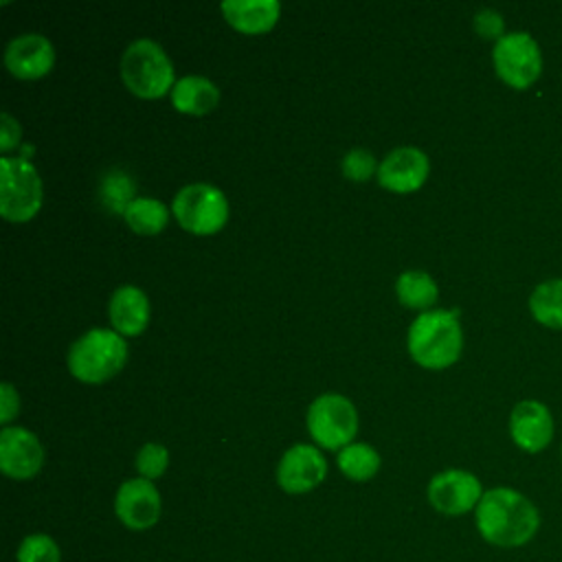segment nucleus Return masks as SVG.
Listing matches in <instances>:
<instances>
[{
	"mask_svg": "<svg viewBox=\"0 0 562 562\" xmlns=\"http://www.w3.org/2000/svg\"><path fill=\"white\" fill-rule=\"evenodd\" d=\"M42 180L24 156L0 158V213L9 222H29L42 206Z\"/></svg>",
	"mask_w": 562,
	"mask_h": 562,
	"instance_id": "obj_5",
	"label": "nucleus"
},
{
	"mask_svg": "<svg viewBox=\"0 0 562 562\" xmlns=\"http://www.w3.org/2000/svg\"><path fill=\"white\" fill-rule=\"evenodd\" d=\"M136 182L130 173L121 171V169H114V171H108L103 178H101V184H99V198H101V204L110 211V213H116V215H125L127 206L136 200Z\"/></svg>",
	"mask_w": 562,
	"mask_h": 562,
	"instance_id": "obj_23",
	"label": "nucleus"
},
{
	"mask_svg": "<svg viewBox=\"0 0 562 562\" xmlns=\"http://www.w3.org/2000/svg\"><path fill=\"white\" fill-rule=\"evenodd\" d=\"M220 103V90L217 86L200 75H187L176 81L171 90V105L182 114L202 116L215 110Z\"/></svg>",
	"mask_w": 562,
	"mask_h": 562,
	"instance_id": "obj_18",
	"label": "nucleus"
},
{
	"mask_svg": "<svg viewBox=\"0 0 562 562\" xmlns=\"http://www.w3.org/2000/svg\"><path fill=\"white\" fill-rule=\"evenodd\" d=\"M162 501L154 481L127 479L119 485L114 496V514L119 522L132 531L151 529L160 520Z\"/></svg>",
	"mask_w": 562,
	"mask_h": 562,
	"instance_id": "obj_10",
	"label": "nucleus"
},
{
	"mask_svg": "<svg viewBox=\"0 0 562 562\" xmlns=\"http://www.w3.org/2000/svg\"><path fill=\"white\" fill-rule=\"evenodd\" d=\"M20 136H22V130L18 125V121L11 116V114H2V123H0V149L7 154L11 151L13 147L20 145Z\"/></svg>",
	"mask_w": 562,
	"mask_h": 562,
	"instance_id": "obj_28",
	"label": "nucleus"
},
{
	"mask_svg": "<svg viewBox=\"0 0 562 562\" xmlns=\"http://www.w3.org/2000/svg\"><path fill=\"white\" fill-rule=\"evenodd\" d=\"M224 20L244 35H259L274 29L281 4L277 0H226L222 2Z\"/></svg>",
	"mask_w": 562,
	"mask_h": 562,
	"instance_id": "obj_17",
	"label": "nucleus"
},
{
	"mask_svg": "<svg viewBox=\"0 0 562 562\" xmlns=\"http://www.w3.org/2000/svg\"><path fill=\"white\" fill-rule=\"evenodd\" d=\"M474 31L485 40H501L505 35V22L503 15L494 9H481L474 15Z\"/></svg>",
	"mask_w": 562,
	"mask_h": 562,
	"instance_id": "obj_27",
	"label": "nucleus"
},
{
	"mask_svg": "<svg viewBox=\"0 0 562 562\" xmlns=\"http://www.w3.org/2000/svg\"><path fill=\"white\" fill-rule=\"evenodd\" d=\"M483 485L481 481L459 468H450L443 472H437L426 490L428 503L432 509H437L443 516H463L468 512H474L479 501L483 498Z\"/></svg>",
	"mask_w": 562,
	"mask_h": 562,
	"instance_id": "obj_9",
	"label": "nucleus"
},
{
	"mask_svg": "<svg viewBox=\"0 0 562 562\" xmlns=\"http://www.w3.org/2000/svg\"><path fill=\"white\" fill-rule=\"evenodd\" d=\"M0 397H2V404H0V419L2 424L7 426L20 411V397H18V391L13 389V384L9 382H2V389H0Z\"/></svg>",
	"mask_w": 562,
	"mask_h": 562,
	"instance_id": "obj_29",
	"label": "nucleus"
},
{
	"mask_svg": "<svg viewBox=\"0 0 562 562\" xmlns=\"http://www.w3.org/2000/svg\"><path fill=\"white\" fill-rule=\"evenodd\" d=\"M121 79L125 88L140 99H158L171 94L176 86L173 64L154 40L132 42L121 57Z\"/></svg>",
	"mask_w": 562,
	"mask_h": 562,
	"instance_id": "obj_4",
	"label": "nucleus"
},
{
	"mask_svg": "<svg viewBox=\"0 0 562 562\" xmlns=\"http://www.w3.org/2000/svg\"><path fill=\"white\" fill-rule=\"evenodd\" d=\"M44 465V448L40 439L22 426H4L0 430V470L15 481L33 479Z\"/></svg>",
	"mask_w": 562,
	"mask_h": 562,
	"instance_id": "obj_12",
	"label": "nucleus"
},
{
	"mask_svg": "<svg viewBox=\"0 0 562 562\" xmlns=\"http://www.w3.org/2000/svg\"><path fill=\"white\" fill-rule=\"evenodd\" d=\"M553 415L538 400H522L509 415V435L514 443L525 452H540L553 439Z\"/></svg>",
	"mask_w": 562,
	"mask_h": 562,
	"instance_id": "obj_14",
	"label": "nucleus"
},
{
	"mask_svg": "<svg viewBox=\"0 0 562 562\" xmlns=\"http://www.w3.org/2000/svg\"><path fill=\"white\" fill-rule=\"evenodd\" d=\"M406 347L411 358L424 369L437 371L454 364L463 349V331L457 312H422L408 327Z\"/></svg>",
	"mask_w": 562,
	"mask_h": 562,
	"instance_id": "obj_2",
	"label": "nucleus"
},
{
	"mask_svg": "<svg viewBox=\"0 0 562 562\" xmlns=\"http://www.w3.org/2000/svg\"><path fill=\"white\" fill-rule=\"evenodd\" d=\"M307 430L316 446L325 450H342L353 443L358 432V413L345 395L325 393L307 408Z\"/></svg>",
	"mask_w": 562,
	"mask_h": 562,
	"instance_id": "obj_7",
	"label": "nucleus"
},
{
	"mask_svg": "<svg viewBox=\"0 0 562 562\" xmlns=\"http://www.w3.org/2000/svg\"><path fill=\"white\" fill-rule=\"evenodd\" d=\"M479 536L498 549L529 544L540 529V512L531 498L514 487H492L483 492L474 509Z\"/></svg>",
	"mask_w": 562,
	"mask_h": 562,
	"instance_id": "obj_1",
	"label": "nucleus"
},
{
	"mask_svg": "<svg viewBox=\"0 0 562 562\" xmlns=\"http://www.w3.org/2000/svg\"><path fill=\"white\" fill-rule=\"evenodd\" d=\"M327 461L312 443H296L281 457L277 465V483L288 494H305L323 483Z\"/></svg>",
	"mask_w": 562,
	"mask_h": 562,
	"instance_id": "obj_11",
	"label": "nucleus"
},
{
	"mask_svg": "<svg viewBox=\"0 0 562 562\" xmlns=\"http://www.w3.org/2000/svg\"><path fill=\"white\" fill-rule=\"evenodd\" d=\"M4 64L18 79H40L53 70L55 48L48 37L40 33H24L7 44Z\"/></svg>",
	"mask_w": 562,
	"mask_h": 562,
	"instance_id": "obj_15",
	"label": "nucleus"
},
{
	"mask_svg": "<svg viewBox=\"0 0 562 562\" xmlns=\"http://www.w3.org/2000/svg\"><path fill=\"white\" fill-rule=\"evenodd\" d=\"M430 171L428 156L417 147L393 149L378 167V182L393 193H413L422 189Z\"/></svg>",
	"mask_w": 562,
	"mask_h": 562,
	"instance_id": "obj_13",
	"label": "nucleus"
},
{
	"mask_svg": "<svg viewBox=\"0 0 562 562\" xmlns=\"http://www.w3.org/2000/svg\"><path fill=\"white\" fill-rule=\"evenodd\" d=\"M531 316L553 329H562V279H547L529 296Z\"/></svg>",
	"mask_w": 562,
	"mask_h": 562,
	"instance_id": "obj_21",
	"label": "nucleus"
},
{
	"mask_svg": "<svg viewBox=\"0 0 562 562\" xmlns=\"http://www.w3.org/2000/svg\"><path fill=\"white\" fill-rule=\"evenodd\" d=\"M171 213L187 233L215 235L228 222V200L217 187L193 182L176 193Z\"/></svg>",
	"mask_w": 562,
	"mask_h": 562,
	"instance_id": "obj_6",
	"label": "nucleus"
},
{
	"mask_svg": "<svg viewBox=\"0 0 562 562\" xmlns=\"http://www.w3.org/2000/svg\"><path fill=\"white\" fill-rule=\"evenodd\" d=\"M496 75L516 90L529 88L542 72V53L527 31L505 33L492 50Z\"/></svg>",
	"mask_w": 562,
	"mask_h": 562,
	"instance_id": "obj_8",
	"label": "nucleus"
},
{
	"mask_svg": "<svg viewBox=\"0 0 562 562\" xmlns=\"http://www.w3.org/2000/svg\"><path fill=\"white\" fill-rule=\"evenodd\" d=\"M134 465H136V472L140 479L156 481L165 474V470L169 465V450L162 443L149 441L136 452Z\"/></svg>",
	"mask_w": 562,
	"mask_h": 562,
	"instance_id": "obj_25",
	"label": "nucleus"
},
{
	"mask_svg": "<svg viewBox=\"0 0 562 562\" xmlns=\"http://www.w3.org/2000/svg\"><path fill=\"white\" fill-rule=\"evenodd\" d=\"M395 292L402 305L411 310H426L435 305L439 296V288L435 279L424 270H406L395 281Z\"/></svg>",
	"mask_w": 562,
	"mask_h": 562,
	"instance_id": "obj_19",
	"label": "nucleus"
},
{
	"mask_svg": "<svg viewBox=\"0 0 562 562\" xmlns=\"http://www.w3.org/2000/svg\"><path fill=\"white\" fill-rule=\"evenodd\" d=\"M15 562H61L59 544L48 533H29L15 551Z\"/></svg>",
	"mask_w": 562,
	"mask_h": 562,
	"instance_id": "obj_24",
	"label": "nucleus"
},
{
	"mask_svg": "<svg viewBox=\"0 0 562 562\" xmlns=\"http://www.w3.org/2000/svg\"><path fill=\"white\" fill-rule=\"evenodd\" d=\"M123 217L134 233L158 235L169 222V209L156 198H136Z\"/></svg>",
	"mask_w": 562,
	"mask_h": 562,
	"instance_id": "obj_22",
	"label": "nucleus"
},
{
	"mask_svg": "<svg viewBox=\"0 0 562 562\" xmlns=\"http://www.w3.org/2000/svg\"><path fill=\"white\" fill-rule=\"evenodd\" d=\"M378 167L380 165H375L373 154L367 149H351L342 158V173L353 182L369 180L373 173H378Z\"/></svg>",
	"mask_w": 562,
	"mask_h": 562,
	"instance_id": "obj_26",
	"label": "nucleus"
},
{
	"mask_svg": "<svg viewBox=\"0 0 562 562\" xmlns=\"http://www.w3.org/2000/svg\"><path fill=\"white\" fill-rule=\"evenodd\" d=\"M336 463H338V470L347 479L360 483V481H369L378 474L382 459H380L378 450L371 448L369 443L353 441V443L345 446L342 450H338Z\"/></svg>",
	"mask_w": 562,
	"mask_h": 562,
	"instance_id": "obj_20",
	"label": "nucleus"
},
{
	"mask_svg": "<svg viewBox=\"0 0 562 562\" xmlns=\"http://www.w3.org/2000/svg\"><path fill=\"white\" fill-rule=\"evenodd\" d=\"M68 371L86 384L114 378L127 362V345L114 329L94 327L81 334L68 349Z\"/></svg>",
	"mask_w": 562,
	"mask_h": 562,
	"instance_id": "obj_3",
	"label": "nucleus"
},
{
	"mask_svg": "<svg viewBox=\"0 0 562 562\" xmlns=\"http://www.w3.org/2000/svg\"><path fill=\"white\" fill-rule=\"evenodd\" d=\"M108 312L116 334L130 338L140 336L149 323L147 294L136 285H121L114 290Z\"/></svg>",
	"mask_w": 562,
	"mask_h": 562,
	"instance_id": "obj_16",
	"label": "nucleus"
}]
</instances>
